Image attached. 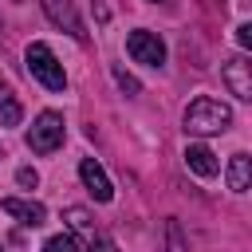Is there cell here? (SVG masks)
<instances>
[{
  "mask_svg": "<svg viewBox=\"0 0 252 252\" xmlns=\"http://www.w3.org/2000/svg\"><path fill=\"white\" fill-rule=\"evenodd\" d=\"M228 189L232 193H248L252 189V158L232 154V161H228Z\"/></svg>",
  "mask_w": 252,
  "mask_h": 252,
  "instance_id": "9c48e42d",
  "label": "cell"
},
{
  "mask_svg": "<svg viewBox=\"0 0 252 252\" xmlns=\"http://www.w3.org/2000/svg\"><path fill=\"white\" fill-rule=\"evenodd\" d=\"M16 181H20V185H24V189H35V181H39V173H35V169H32V165H24V169H20V173H16Z\"/></svg>",
  "mask_w": 252,
  "mask_h": 252,
  "instance_id": "2e32d148",
  "label": "cell"
},
{
  "mask_svg": "<svg viewBox=\"0 0 252 252\" xmlns=\"http://www.w3.org/2000/svg\"><path fill=\"white\" fill-rule=\"evenodd\" d=\"M185 165H189L197 177H213V173H217V158H213V150L201 146V142L185 150Z\"/></svg>",
  "mask_w": 252,
  "mask_h": 252,
  "instance_id": "30bf717a",
  "label": "cell"
},
{
  "mask_svg": "<svg viewBox=\"0 0 252 252\" xmlns=\"http://www.w3.org/2000/svg\"><path fill=\"white\" fill-rule=\"evenodd\" d=\"M114 79H118V87H122L126 94H138V91H142V87H138V79H134V75H126V71H114Z\"/></svg>",
  "mask_w": 252,
  "mask_h": 252,
  "instance_id": "9a60e30c",
  "label": "cell"
},
{
  "mask_svg": "<svg viewBox=\"0 0 252 252\" xmlns=\"http://www.w3.org/2000/svg\"><path fill=\"white\" fill-rule=\"evenodd\" d=\"M0 252H4V248H0Z\"/></svg>",
  "mask_w": 252,
  "mask_h": 252,
  "instance_id": "ffe728a7",
  "label": "cell"
},
{
  "mask_svg": "<svg viewBox=\"0 0 252 252\" xmlns=\"http://www.w3.org/2000/svg\"><path fill=\"white\" fill-rule=\"evenodd\" d=\"M43 252H83V248H79V240H75V236L59 232V236H51V240L43 244Z\"/></svg>",
  "mask_w": 252,
  "mask_h": 252,
  "instance_id": "7c38bea8",
  "label": "cell"
},
{
  "mask_svg": "<svg viewBox=\"0 0 252 252\" xmlns=\"http://www.w3.org/2000/svg\"><path fill=\"white\" fill-rule=\"evenodd\" d=\"M224 83H228V91L236 98L252 102V59H244V55L224 59Z\"/></svg>",
  "mask_w": 252,
  "mask_h": 252,
  "instance_id": "8992f818",
  "label": "cell"
},
{
  "mask_svg": "<svg viewBox=\"0 0 252 252\" xmlns=\"http://www.w3.org/2000/svg\"><path fill=\"white\" fill-rule=\"evenodd\" d=\"M67 220H71V228H87V232L94 236V228H91V217H87V209H67Z\"/></svg>",
  "mask_w": 252,
  "mask_h": 252,
  "instance_id": "5bb4252c",
  "label": "cell"
},
{
  "mask_svg": "<svg viewBox=\"0 0 252 252\" xmlns=\"http://www.w3.org/2000/svg\"><path fill=\"white\" fill-rule=\"evenodd\" d=\"M165 252H189L185 232H181V224H177V220H165Z\"/></svg>",
  "mask_w": 252,
  "mask_h": 252,
  "instance_id": "8fae6325",
  "label": "cell"
},
{
  "mask_svg": "<svg viewBox=\"0 0 252 252\" xmlns=\"http://www.w3.org/2000/svg\"><path fill=\"white\" fill-rule=\"evenodd\" d=\"M28 71H32V79H39L47 91H63L67 87V75H63V67H59V59L51 55V47L47 43H28Z\"/></svg>",
  "mask_w": 252,
  "mask_h": 252,
  "instance_id": "7a4b0ae2",
  "label": "cell"
},
{
  "mask_svg": "<svg viewBox=\"0 0 252 252\" xmlns=\"http://www.w3.org/2000/svg\"><path fill=\"white\" fill-rule=\"evenodd\" d=\"M94 248H98V252H114V240H110V236H94Z\"/></svg>",
  "mask_w": 252,
  "mask_h": 252,
  "instance_id": "ac0fdd59",
  "label": "cell"
},
{
  "mask_svg": "<svg viewBox=\"0 0 252 252\" xmlns=\"http://www.w3.org/2000/svg\"><path fill=\"white\" fill-rule=\"evenodd\" d=\"M20 114H24V110H20V102L8 94V98L0 102V126H16V122H20Z\"/></svg>",
  "mask_w": 252,
  "mask_h": 252,
  "instance_id": "4fadbf2b",
  "label": "cell"
},
{
  "mask_svg": "<svg viewBox=\"0 0 252 252\" xmlns=\"http://www.w3.org/2000/svg\"><path fill=\"white\" fill-rule=\"evenodd\" d=\"M63 114H55V110H43L35 122H32V130H28V146L35 150V154H55L59 146H63Z\"/></svg>",
  "mask_w": 252,
  "mask_h": 252,
  "instance_id": "3957f363",
  "label": "cell"
},
{
  "mask_svg": "<svg viewBox=\"0 0 252 252\" xmlns=\"http://www.w3.org/2000/svg\"><path fill=\"white\" fill-rule=\"evenodd\" d=\"M79 177H83V185L91 189L94 201H110V197H114V185H110V177L102 173V165H98L94 158H83V161H79Z\"/></svg>",
  "mask_w": 252,
  "mask_h": 252,
  "instance_id": "52a82bcc",
  "label": "cell"
},
{
  "mask_svg": "<svg viewBox=\"0 0 252 252\" xmlns=\"http://www.w3.org/2000/svg\"><path fill=\"white\" fill-rule=\"evenodd\" d=\"M4 213L16 217V220H24V224H32V228L43 224V217H47L39 201H24V197H4Z\"/></svg>",
  "mask_w": 252,
  "mask_h": 252,
  "instance_id": "ba28073f",
  "label": "cell"
},
{
  "mask_svg": "<svg viewBox=\"0 0 252 252\" xmlns=\"http://www.w3.org/2000/svg\"><path fill=\"white\" fill-rule=\"evenodd\" d=\"M236 39H240V47L252 51V24H240V28H236Z\"/></svg>",
  "mask_w": 252,
  "mask_h": 252,
  "instance_id": "e0dca14e",
  "label": "cell"
},
{
  "mask_svg": "<svg viewBox=\"0 0 252 252\" xmlns=\"http://www.w3.org/2000/svg\"><path fill=\"white\" fill-rule=\"evenodd\" d=\"M39 4H43L47 20H51L55 28H63L71 39H83V35H87V32H83V20H79V12H75L71 0H39Z\"/></svg>",
  "mask_w": 252,
  "mask_h": 252,
  "instance_id": "5b68a950",
  "label": "cell"
},
{
  "mask_svg": "<svg viewBox=\"0 0 252 252\" xmlns=\"http://www.w3.org/2000/svg\"><path fill=\"white\" fill-rule=\"evenodd\" d=\"M232 126V110L220 102V98H209V94H201V98H193L189 106H185V130L189 134H224Z\"/></svg>",
  "mask_w": 252,
  "mask_h": 252,
  "instance_id": "6da1fadb",
  "label": "cell"
},
{
  "mask_svg": "<svg viewBox=\"0 0 252 252\" xmlns=\"http://www.w3.org/2000/svg\"><path fill=\"white\" fill-rule=\"evenodd\" d=\"M8 94H12V91H8V83H4V79H0V102H4V98H8Z\"/></svg>",
  "mask_w": 252,
  "mask_h": 252,
  "instance_id": "d6986e66",
  "label": "cell"
},
{
  "mask_svg": "<svg viewBox=\"0 0 252 252\" xmlns=\"http://www.w3.org/2000/svg\"><path fill=\"white\" fill-rule=\"evenodd\" d=\"M126 51H130L138 63H146V67H161V63H165V43L158 39V32H146V28L130 32Z\"/></svg>",
  "mask_w": 252,
  "mask_h": 252,
  "instance_id": "277c9868",
  "label": "cell"
}]
</instances>
